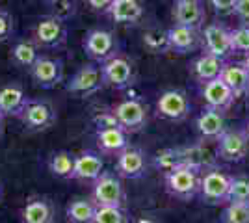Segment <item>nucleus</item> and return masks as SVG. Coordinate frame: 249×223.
I'll use <instances>...</instances> for the list:
<instances>
[{
	"instance_id": "nucleus-16",
	"label": "nucleus",
	"mask_w": 249,
	"mask_h": 223,
	"mask_svg": "<svg viewBox=\"0 0 249 223\" xmlns=\"http://www.w3.org/2000/svg\"><path fill=\"white\" fill-rule=\"evenodd\" d=\"M95 145L103 156H119L130 145L128 134L121 127H110L95 130Z\"/></svg>"
},
{
	"instance_id": "nucleus-37",
	"label": "nucleus",
	"mask_w": 249,
	"mask_h": 223,
	"mask_svg": "<svg viewBox=\"0 0 249 223\" xmlns=\"http://www.w3.org/2000/svg\"><path fill=\"white\" fill-rule=\"evenodd\" d=\"M15 34V19L8 10L0 8V43L10 41Z\"/></svg>"
},
{
	"instance_id": "nucleus-32",
	"label": "nucleus",
	"mask_w": 249,
	"mask_h": 223,
	"mask_svg": "<svg viewBox=\"0 0 249 223\" xmlns=\"http://www.w3.org/2000/svg\"><path fill=\"white\" fill-rule=\"evenodd\" d=\"M143 45L155 54L169 52V45H167V30L162 32L160 28H151L143 34Z\"/></svg>"
},
{
	"instance_id": "nucleus-27",
	"label": "nucleus",
	"mask_w": 249,
	"mask_h": 223,
	"mask_svg": "<svg viewBox=\"0 0 249 223\" xmlns=\"http://www.w3.org/2000/svg\"><path fill=\"white\" fill-rule=\"evenodd\" d=\"M39 56H41L39 47L32 41V39H19V41L11 47L10 60L17 67L30 71L32 67H34V64L39 60Z\"/></svg>"
},
{
	"instance_id": "nucleus-21",
	"label": "nucleus",
	"mask_w": 249,
	"mask_h": 223,
	"mask_svg": "<svg viewBox=\"0 0 249 223\" xmlns=\"http://www.w3.org/2000/svg\"><path fill=\"white\" fill-rule=\"evenodd\" d=\"M201 97L208 108L221 110V112H227L236 101L234 93L229 89V86L221 78H214L210 82L201 84Z\"/></svg>"
},
{
	"instance_id": "nucleus-28",
	"label": "nucleus",
	"mask_w": 249,
	"mask_h": 223,
	"mask_svg": "<svg viewBox=\"0 0 249 223\" xmlns=\"http://www.w3.org/2000/svg\"><path fill=\"white\" fill-rule=\"evenodd\" d=\"M97 205L93 199L88 197H76L67 205L65 208V218L69 223H93L95 214H97Z\"/></svg>"
},
{
	"instance_id": "nucleus-36",
	"label": "nucleus",
	"mask_w": 249,
	"mask_h": 223,
	"mask_svg": "<svg viewBox=\"0 0 249 223\" xmlns=\"http://www.w3.org/2000/svg\"><path fill=\"white\" fill-rule=\"evenodd\" d=\"M232 54H249V24H242L231 30Z\"/></svg>"
},
{
	"instance_id": "nucleus-23",
	"label": "nucleus",
	"mask_w": 249,
	"mask_h": 223,
	"mask_svg": "<svg viewBox=\"0 0 249 223\" xmlns=\"http://www.w3.org/2000/svg\"><path fill=\"white\" fill-rule=\"evenodd\" d=\"M106 15L117 24H138L145 15V6L142 0H114Z\"/></svg>"
},
{
	"instance_id": "nucleus-2",
	"label": "nucleus",
	"mask_w": 249,
	"mask_h": 223,
	"mask_svg": "<svg viewBox=\"0 0 249 223\" xmlns=\"http://www.w3.org/2000/svg\"><path fill=\"white\" fill-rule=\"evenodd\" d=\"M69 37V26L67 21H63L60 17H54V15H47L41 17L39 21L34 24L32 28V41L36 43L39 49L45 51H58L65 47Z\"/></svg>"
},
{
	"instance_id": "nucleus-11",
	"label": "nucleus",
	"mask_w": 249,
	"mask_h": 223,
	"mask_svg": "<svg viewBox=\"0 0 249 223\" xmlns=\"http://www.w3.org/2000/svg\"><path fill=\"white\" fill-rule=\"evenodd\" d=\"M201 49L203 52L212 54L219 60H227L232 54V43H231V30L221 22H210L201 30Z\"/></svg>"
},
{
	"instance_id": "nucleus-17",
	"label": "nucleus",
	"mask_w": 249,
	"mask_h": 223,
	"mask_svg": "<svg viewBox=\"0 0 249 223\" xmlns=\"http://www.w3.org/2000/svg\"><path fill=\"white\" fill-rule=\"evenodd\" d=\"M196 128H197L201 141H218L221 134L227 130L225 112L207 106L196 119Z\"/></svg>"
},
{
	"instance_id": "nucleus-7",
	"label": "nucleus",
	"mask_w": 249,
	"mask_h": 223,
	"mask_svg": "<svg viewBox=\"0 0 249 223\" xmlns=\"http://www.w3.org/2000/svg\"><path fill=\"white\" fill-rule=\"evenodd\" d=\"M229 186H231V175H227L218 166L201 173V199L207 205L219 206L229 203Z\"/></svg>"
},
{
	"instance_id": "nucleus-1",
	"label": "nucleus",
	"mask_w": 249,
	"mask_h": 223,
	"mask_svg": "<svg viewBox=\"0 0 249 223\" xmlns=\"http://www.w3.org/2000/svg\"><path fill=\"white\" fill-rule=\"evenodd\" d=\"M166 191L178 201H192L201 191V171L178 164L171 171L164 173Z\"/></svg>"
},
{
	"instance_id": "nucleus-34",
	"label": "nucleus",
	"mask_w": 249,
	"mask_h": 223,
	"mask_svg": "<svg viewBox=\"0 0 249 223\" xmlns=\"http://www.w3.org/2000/svg\"><path fill=\"white\" fill-rule=\"evenodd\" d=\"M93 223H130V216L119 206H99Z\"/></svg>"
},
{
	"instance_id": "nucleus-4",
	"label": "nucleus",
	"mask_w": 249,
	"mask_h": 223,
	"mask_svg": "<svg viewBox=\"0 0 249 223\" xmlns=\"http://www.w3.org/2000/svg\"><path fill=\"white\" fill-rule=\"evenodd\" d=\"M84 52L88 54L95 64H106L108 60H112L114 56L119 54V39L114 32L104 30V28H93L86 34L82 41Z\"/></svg>"
},
{
	"instance_id": "nucleus-9",
	"label": "nucleus",
	"mask_w": 249,
	"mask_h": 223,
	"mask_svg": "<svg viewBox=\"0 0 249 223\" xmlns=\"http://www.w3.org/2000/svg\"><path fill=\"white\" fill-rule=\"evenodd\" d=\"M104 86L106 84H104L103 69L95 64H86L69 78V82L65 84V89H67V93L78 97V99H86V97L99 93Z\"/></svg>"
},
{
	"instance_id": "nucleus-26",
	"label": "nucleus",
	"mask_w": 249,
	"mask_h": 223,
	"mask_svg": "<svg viewBox=\"0 0 249 223\" xmlns=\"http://www.w3.org/2000/svg\"><path fill=\"white\" fill-rule=\"evenodd\" d=\"M223 65H225L223 60H219V58L212 56V54L203 52L201 56H197L194 60V64H192V74H194V78L197 80L199 84H205V82H210V80L221 76Z\"/></svg>"
},
{
	"instance_id": "nucleus-8",
	"label": "nucleus",
	"mask_w": 249,
	"mask_h": 223,
	"mask_svg": "<svg viewBox=\"0 0 249 223\" xmlns=\"http://www.w3.org/2000/svg\"><path fill=\"white\" fill-rule=\"evenodd\" d=\"M22 125L30 132H45L51 130L58 121V112L49 101L43 99H30L19 116Z\"/></svg>"
},
{
	"instance_id": "nucleus-24",
	"label": "nucleus",
	"mask_w": 249,
	"mask_h": 223,
	"mask_svg": "<svg viewBox=\"0 0 249 223\" xmlns=\"http://www.w3.org/2000/svg\"><path fill=\"white\" fill-rule=\"evenodd\" d=\"M178 149H180V162L190 166V168H194V170L201 171V173L216 166V158L218 156L205 145V141H197L194 145Z\"/></svg>"
},
{
	"instance_id": "nucleus-29",
	"label": "nucleus",
	"mask_w": 249,
	"mask_h": 223,
	"mask_svg": "<svg viewBox=\"0 0 249 223\" xmlns=\"http://www.w3.org/2000/svg\"><path fill=\"white\" fill-rule=\"evenodd\" d=\"M74 156L73 153L69 151H56L49 156V171H51L54 177L58 179H63V181H73L74 175Z\"/></svg>"
},
{
	"instance_id": "nucleus-25",
	"label": "nucleus",
	"mask_w": 249,
	"mask_h": 223,
	"mask_svg": "<svg viewBox=\"0 0 249 223\" xmlns=\"http://www.w3.org/2000/svg\"><path fill=\"white\" fill-rule=\"evenodd\" d=\"M219 78L229 86V89L234 93L236 99L249 93V71L244 67V64H227L225 62Z\"/></svg>"
},
{
	"instance_id": "nucleus-6",
	"label": "nucleus",
	"mask_w": 249,
	"mask_h": 223,
	"mask_svg": "<svg viewBox=\"0 0 249 223\" xmlns=\"http://www.w3.org/2000/svg\"><path fill=\"white\" fill-rule=\"evenodd\" d=\"M192 114V101L184 89H166L156 101V116L164 121L180 123Z\"/></svg>"
},
{
	"instance_id": "nucleus-38",
	"label": "nucleus",
	"mask_w": 249,
	"mask_h": 223,
	"mask_svg": "<svg viewBox=\"0 0 249 223\" xmlns=\"http://www.w3.org/2000/svg\"><path fill=\"white\" fill-rule=\"evenodd\" d=\"M93 125L95 130H101V128H110V127H119L117 121H115V116L112 110H104V112H99L93 116Z\"/></svg>"
},
{
	"instance_id": "nucleus-12",
	"label": "nucleus",
	"mask_w": 249,
	"mask_h": 223,
	"mask_svg": "<svg viewBox=\"0 0 249 223\" xmlns=\"http://www.w3.org/2000/svg\"><path fill=\"white\" fill-rule=\"evenodd\" d=\"M216 143H218L216 156L223 162H229V164H238L249 153V138L246 136L244 128L242 130L227 128Z\"/></svg>"
},
{
	"instance_id": "nucleus-42",
	"label": "nucleus",
	"mask_w": 249,
	"mask_h": 223,
	"mask_svg": "<svg viewBox=\"0 0 249 223\" xmlns=\"http://www.w3.org/2000/svg\"><path fill=\"white\" fill-rule=\"evenodd\" d=\"M134 223H158L155 218H149V216H143V218H138Z\"/></svg>"
},
{
	"instance_id": "nucleus-5",
	"label": "nucleus",
	"mask_w": 249,
	"mask_h": 223,
	"mask_svg": "<svg viewBox=\"0 0 249 223\" xmlns=\"http://www.w3.org/2000/svg\"><path fill=\"white\" fill-rule=\"evenodd\" d=\"M114 112L117 125L123 128L126 134H136L143 130L149 123V108L140 99H124L110 108Z\"/></svg>"
},
{
	"instance_id": "nucleus-19",
	"label": "nucleus",
	"mask_w": 249,
	"mask_h": 223,
	"mask_svg": "<svg viewBox=\"0 0 249 223\" xmlns=\"http://www.w3.org/2000/svg\"><path fill=\"white\" fill-rule=\"evenodd\" d=\"M171 15L178 26H190L201 30L207 19V10L203 6V0H177Z\"/></svg>"
},
{
	"instance_id": "nucleus-33",
	"label": "nucleus",
	"mask_w": 249,
	"mask_h": 223,
	"mask_svg": "<svg viewBox=\"0 0 249 223\" xmlns=\"http://www.w3.org/2000/svg\"><path fill=\"white\" fill-rule=\"evenodd\" d=\"M45 6L51 10V15L60 17L63 21H69L71 17L76 15L78 2L76 0H43Z\"/></svg>"
},
{
	"instance_id": "nucleus-45",
	"label": "nucleus",
	"mask_w": 249,
	"mask_h": 223,
	"mask_svg": "<svg viewBox=\"0 0 249 223\" xmlns=\"http://www.w3.org/2000/svg\"><path fill=\"white\" fill-rule=\"evenodd\" d=\"M244 132H246V136L249 138V121L246 123V127H244Z\"/></svg>"
},
{
	"instance_id": "nucleus-14",
	"label": "nucleus",
	"mask_w": 249,
	"mask_h": 223,
	"mask_svg": "<svg viewBox=\"0 0 249 223\" xmlns=\"http://www.w3.org/2000/svg\"><path fill=\"white\" fill-rule=\"evenodd\" d=\"M115 173L121 179H142L147 173V154L140 147L128 145L123 153L117 156L115 162Z\"/></svg>"
},
{
	"instance_id": "nucleus-22",
	"label": "nucleus",
	"mask_w": 249,
	"mask_h": 223,
	"mask_svg": "<svg viewBox=\"0 0 249 223\" xmlns=\"http://www.w3.org/2000/svg\"><path fill=\"white\" fill-rule=\"evenodd\" d=\"M30 99L21 84L10 82L0 86V116L2 117H19Z\"/></svg>"
},
{
	"instance_id": "nucleus-35",
	"label": "nucleus",
	"mask_w": 249,
	"mask_h": 223,
	"mask_svg": "<svg viewBox=\"0 0 249 223\" xmlns=\"http://www.w3.org/2000/svg\"><path fill=\"white\" fill-rule=\"evenodd\" d=\"M223 223H249V205L242 203H227L221 214Z\"/></svg>"
},
{
	"instance_id": "nucleus-43",
	"label": "nucleus",
	"mask_w": 249,
	"mask_h": 223,
	"mask_svg": "<svg viewBox=\"0 0 249 223\" xmlns=\"http://www.w3.org/2000/svg\"><path fill=\"white\" fill-rule=\"evenodd\" d=\"M242 64H244V67L249 71V54H246V58H244V62H242Z\"/></svg>"
},
{
	"instance_id": "nucleus-46",
	"label": "nucleus",
	"mask_w": 249,
	"mask_h": 223,
	"mask_svg": "<svg viewBox=\"0 0 249 223\" xmlns=\"http://www.w3.org/2000/svg\"><path fill=\"white\" fill-rule=\"evenodd\" d=\"M2 197H4V186H2V182H0V201H2Z\"/></svg>"
},
{
	"instance_id": "nucleus-13",
	"label": "nucleus",
	"mask_w": 249,
	"mask_h": 223,
	"mask_svg": "<svg viewBox=\"0 0 249 223\" xmlns=\"http://www.w3.org/2000/svg\"><path fill=\"white\" fill-rule=\"evenodd\" d=\"M63 74H65V69H63L62 60L54 56H45V54L39 56V60L30 69L34 84L41 89H54L56 86H60L63 82Z\"/></svg>"
},
{
	"instance_id": "nucleus-15",
	"label": "nucleus",
	"mask_w": 249,
	"mask_h": 223,
	"mask_svg": "<svg viewBox=\"0 0 249 223\" xmlns=\"http://www.w3.org/2000/svg\"><path fill=\"white\" fill-rule=\"evenodd\" d=\"M201 30L197 28H190V26H178L173 24L167 30V45H169V52L175 54H190L201 49Z\"/></svg>"
},
{
	"instance_id": "nucleus-20",
	"label": "nucleus",
	"mask_w": 249,
	"mask_h": 223,
	"mask_svg": "<svg viewBox=\"0 0 249 223\" xmlns=\"http://www.w3.org/2000/svg\"><path fill=\"white\" fill-rule=\"evenodd\" d=\"M104 171V160L99 151H82L74 160L73 181L93 184Z\"/></svg>"
},
{
	"instance_id": "nucleus-39",
	"label": "nucleus",
	"mask_w": 249,
	"mask_h": 223,
	"mask_svg": "<svg viewBox=\"0 0 249 223\" xmlns=\"http://www.w3.org/2000/svg\"><path fill=\"white\" fill-rule=\"evenodd\" d=\"M208 4L218 15H231V13H234L238 0H208Z\"/></svg>"
},
{
	"instance_id": "nucleus-41",
	"label": "nucleus",
	"mask_w": 249,
	"mask_h": 223,
	"mask_svg": "<svg viewBox=\"0 0 249 223\" xmlns=\"http://www.w3.org/2000/svg\"><path fill=\"white\" fill-rule=\"evenodd\" d=\"M89 10L97 11V13H108L110 6L114 4V0H86Z\"/></svg>"
},
{
	"instance_id": "nucleus-3",
	"label": "nucleus",
	"mask_w": 249,
	"mask_h": 223,
	"mask_svg": "<svg viewBox=\"0 0 249 223\" xmlns=\"http://www.w3.org/2000/svg\"><path fill=\"white\" fill-rule=\"evenodd\" d=\"M93 193L91 199L97 206H119L124 208L126 205V190L121 177L114 171H103L101 177L91 184Z\"/></svg>"
},
{
	"instance_id": "nucleus-10",
	"label": "nucleus",
	"mask_w": 249,
	"mask_h": 223,
	"mask_svg": "<svg viewBox=\"0 0 249 223\" xmlns=\"http://www.w3.org/2000/svg\"><path fill=\"white\" fill-rule=\"evenodd\" d=\"M104 76V84L110 86L112 89L123 91L126 87L136 82V67L132 60L124 54H117L112 60H108L106 64L101 65Z\"/></svg>"
},
{
	"instance_id": "nucleus-47",
	"label": "nucleus",
	"mask_w": 249,
	"mask_h": 223,
	"mask_svg": "<svg viewBox=\"0 0 249 223\" xmlns=\"http://www.w3.org/2000/svg\"><path fill=\"white\" fill-rule=\"evenodd\" d=\"M175 2H177V0H175Z\"/></svg>"
},
{
	"instance_id": "nucleus-18",
	"label": "nucleus",
	"mask_w": 249,
	"mask_h": 223,
	"mask_svg": "<svg viewBox=\"0 0 249 223\" xmlns=\"http://www.w3.org/2000/svg\"><path fill=\"white\" fill-rule=\"evenodd\" d=\"M56 208L47 195H30L21 208V223H54Z\"/></svg>"
},
{
	"instance_id": "nucleus-31",
	"label": "nucleus",
	"mask_w": 249,
	"mask_h": 223,
	"mask_svg": "<svg viewBox=\"0 0 249 223\" xmlns=\"http://www.w3.org/2000/svg\"><path fill=\"white\" fill-rule=\"evenodd\" d=\"M153 164H155L156 170H160L162 173H167L171 171L173 168H177L180 162V149H162L158 151L153 158Z\"/></svg>"
},
{
	"instance_id": "nucleus-40",
	"label": "nucleus",
	"mask_w": 249,
	"mask_h": 223,
	"mask_svg": "<svg viewBox=\"0 0 249 223\" xmlns=\"http://www.w3.org/2000/svg\"><path fill=\"white\" fill-rule=\"evenodd\" d=\"M234 15L238 17L242 24H249V0H238L234 8Z\"/></svg>"
},
{
	"instance_id": "nucleus-44",
	"label": "nucleus",
	"mask_w": 249,
	"mask_h": 223,
	"mask_svg": "<svg viewBox=\"0 0 249 223\" xmlns=\"http://www.w3.org/2000/svg\"><path fill=\"white\" fill-rule=\"evenodd\" d=\"M2 132H4V117L0 116V136H2Z\"/></svg>"
},
{
	"instance_id": "nucleus-30",
	"label": "nucleus",
	"mask_w": 249,
	"mask_h": 223,
	"mask_svg": "<svg viewBox=\"0 0 249 223\" xmlns=\"http://www.w3.org/2000/svg\"><path fill=\"white\" fill-rule=\"evenodd\" d=\"M229 203H242V205H249V177H244V175L231 177V186H229Z\"/></svg>"
}]
</instances>
